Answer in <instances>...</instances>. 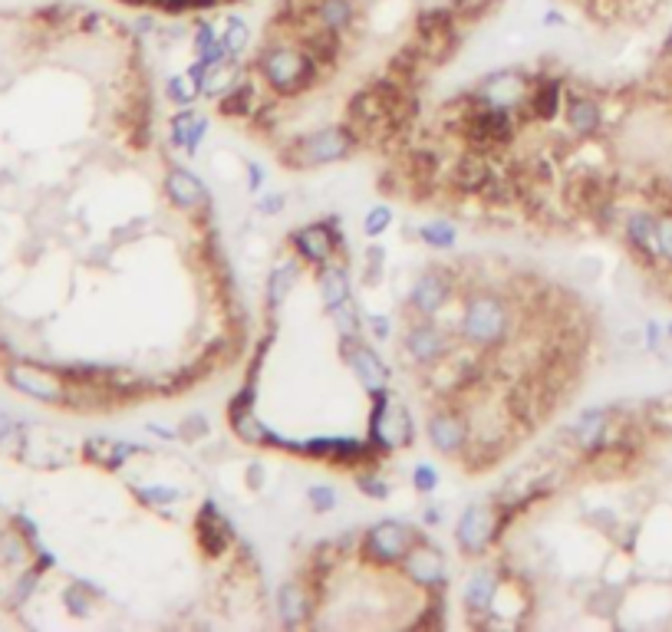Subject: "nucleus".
Returning a JSON list of instances; mask_svg holds the SVG:
<instances>
[{"label": "nucleus", "instance_id": "obj_1", "mask_svg": "<svg viewBox=\"0 0 672 632\" xmlns=\"http://www.w3.org/2000/svg\"><path fill=\"white\" fill-rule=\"evenodd\" d=\"M517 329L514 304L504 297L498 287L488 284H472L462 294V319H458V336L485 353H498L511 343Z\"/></svg>", "mask_w": 672, "mask_h": 632}, {"label": "nucleus", "instance_id": "obj_2", "mask_svg": "<svg viewBox=\"0 0 672 632\" xmlns=\"http://www.w3.org/2000/svg\"><path fill=\"white\" fill-rule=\"evenodd\" d=\"M251 70L264 79V86L277 99H294V96L314 89L320 79H327L320 63L290 37H267L264 47L254 53Z\"/></svg>", "mask_w": 672, "mask_h": 632}, {"label": "nucleus", "instance_id": "obj_3", "mask_svg": "<svg viewBox=\"0 0 672 632\" xmlns=\"http://www.w3.org/2000/svg\"><path fill=\"white\" fill-rule=\"evenodd\" d=\"M359 146V139L346 129V126H327V129H317V132H304V136H294L287 139L280 149H277V158L284 168H320V165H334V161H343L349 158Z\"/></svg>", "mask_w": 672, "mask_h": 632}, {"label": "nucleus", "instance_id": "obj_4", "mask_svg": "<svg viewBox=\"0 0 672 632\" xmlns=\"http://www.w3.org/2000/svg\"><path fill=\"white\" fill-rule=\"evenodd\" d=\"M462 20L452 13L448 3H428L419 7L416 20H413V33H409V43L425 57V63L435 70L442 67L445 60L455 57V50L462 47Z\"/></svg>", "mask_w": 672, "mask_h": 632}, {"label": "nucleus", "instance_id": "obj_5", "mask_svg": "<svg viewBox=\"0 0 672 632\" xmlns=\"http://www.w3.org/2000/svg\"><path fill=\"white\" fill-rule=\"evenodd\" d=\"M413 438H416V425H413L409 408L399 398H393L389 386L373 389L369 393V442L383 455H393V452L409 448Z\"/></svg>", "mask_w": 672, "mask_h": 632}, {"label": "nucleus", "instance_id": "obj_6", "mask_svg": "<svg viewBox=\"0 0 672 632\" xmlns=\"http://www.w3.org/2000/svg\"><path fill=\"white\" fill-rule=\"evenodd\" d=\"M425 438L438 455L462 462L472 445V408L455 398H438L425 418Z\"/></svg>", "mask_w": 672, "mask_h": 632}, {"label": "nucleus", "instance_id": "obj_7", "mask_svg": "<svg viewBox=\"0 0 672 632\" xmlns=\"http://www.w3.org/2000/svg\"><path fill=\"white\" fill-rule=\"evenodd\" d=\"M422 541L419 527L406 521H379L363 531L359 537V560L373 570H399L406 553Z\"/></svg>", "mask_w": 672, "mask_h": 632}, {"label": "nucleus", "instance_id": "obj_8", "mask_svg": "<svg viewBox=\"0 0 672 632\" xmlns=\"http://www.w3.org/2000/svg\"><path fill=\"white\" fill-rule=\"evenodd\" d=\"M571 77L554 67V60H541L531 70V92L524 106V126H551L564 116Z\"/></svg>", "mask_w": 672, "mask_h": 632}, {"label": "nucleus", "instance_id": "obj_9", "mask_svg": "<svg viewBox=\"0 0 672 632\" xmlns=\"http://www.w3.org/2000/svg\"><path fill=\"white\" fill-rule=\"evenodd\" d=\"M455 290H465L462 270L452 267V264H428L416 277V284H413V290L406 297V310H409V316L438 319V314L455 297Z\"/></svg>", "mask_w": 672, "mask_h": 632}, {"label": "nucleus", "instance_id": "obj_10", "mask_svg": "<svg viewBox=\"0 0 672 632\" xmlns=\"http://www.w3.org/2000/svg\"><path fill=\"white\" fill-rule=\"evenodd\" d=\"M294 254L310 264V267H324V264H346V235H343V218L330 215L324 221L304 225L290 235Z\"/></svg>", "mask_w": 672, "mask_h": 632}, {"label": "nucleus", "instance_id": "obj_11", "mask_svg": "<svg viewBox=\"0 0 672 632\" xmlns=\"http://www.w3.org/2000/svg\"><path fill=\"white\" fill-rule=\"evenodd\" d=\"M455 349V333L448 326H442L438 319H425V316H409L406 329H403V356L416 366V369H432L438 366L445 356H452Z\"/></svg>", "mask_w": 672, "mask_h": 632}, {"label": "nucleus", "instance_id": "obj_12", "mask_svg": "<svg viewBox=\"0 0 672 632\" xmlns=\"http://www.w3.org/2000/svg\"><path fill=\"white\" fill-rule=\"evenodd\" d=\"M620 231H623V244H626L630 257H633L643 270H650V274H660V270H663V254H660V211H656V208L636 205V208L623 211Z\"/></svg>", "mask_w": 672, "mask_h": 632}, {"label": "nucleus", "instance_id": "obj_13", "mask_svg": "<svg viewBox=\"0 0 672 632\" xmlns=\"http://www.w3.org/2000/svg\"><path fill=\"white\" fill-rule=\"evenodd\" d=\"M502 541V531H498V501H478V504H468L455 524V544L462 556L468 560H482L495 551V544Z\"/></svg>", "mask_w": 672, "mask_h": 632}, {"label": "nucleus", "instance_id": "obj_14", "mask_svg": "<svg viewBox=\"0 0 672 632\" xmlns=\"http://www.w3.org/2000/svg\"><path fill=\"white\" fill-rule=\"evenodd\" d=\"M478 99L498 106V109H507L517 116L521 129H524V106H527V92H531V70L524 67H502L488 77H482V82L472 89Z\"/></svg>", "mask_w": 672, "mask_h": 632}, {"label": "nucleus", "instance_id": "obj_15", "mask_svg": "<svg viewBox=\"0 0 672 632\" xmlns=\"http://www.w3.org/2000/svg\"><path fill=\"white\" fill-rule=\"evenodd\" d=\"M339 359L353 369V376L359 379V386L366 393L389 386L393 369L383 363V356L363 339V333H339Z\"/></svg>", "mask_w": 672, "mask_h": 632}, {"label": "nucleus", "instance_id": "obj_16", "mask_svg": "<svg viewBox=\"0 0 672 632\" xmlns=\"http://www.w3.org/2000/svg\"><path fill=\"white\" fill-rule=\"evenodd\" d=\"M195 544L208 560H221L225 553L238 547V534L215 501H205L198 517H195Z\"/></svg>", "mask_w": 672, "mask_h": 632}, {"label": "nucleus", "instance_id": "obj_17", "mask_svg": "<svg viewBox=\"0 0 672 632\" xmlns=\"http://www.w3.org/2000/svg\"><path fill=\"white\" fill-rule=\"evenodd\" d=\"M564 122L567 129L574 132L577 142L584 139H596L603 136V126H606V109L603 102L590 92V89H577L567 82V99H564Z\"/></svg>", "mask_w": 672, "mask_h": 632}, {"label": "nucleus", "instance_id": "obj_18", "mask_svg": "<svg viewBox=\"0 0 672 632\" xmlns=\"http://www.w3.org/2000/svg\"><path fill=\"white\" fill-rule=\"evenodd\" d=\"M7 379L13 389H20L23 395L43 398V402H70V389L60 369H43V366H10Z\"/></svg>", "mask_w": 672, "mask_h": 632}, {"label": "nucleus", "instance_id": "obj_19", "mask_svg": "<svg viewBox=\"0 0 672 632\" xmlns=\"http://www.w3.org/2000/svg\"><path fill=\"white\" fill-rule=\"evenodd\" d=\"M399 573L406 580H413L422 590H445L448 586V566H445V556L438 547H432L425 537L413 551L406 553V560L399 563Z\"/></svg>", "mask_w": 672, "mask_h": 632}, {"label": "nucleus", "instance_id": "obj_20", "mask_svg": "<svg viewBox=\"0 0 672 632\" xmlns=\"http://www.w3.org/2000/svg\"><path fill=\"white\" fill-rule=\"evenodd\" d=\"M317 603H320V596H317L300 576L280 583V590H277V616H280V623H284L287 630L307 626V623L314 620Z\"/></svg>", "mask_w": 672, "mask_h": 632}, {"label": "nucleus", "instance_id": "obj_21", "mask_svg": "<svg viewBox=\"0 0 672 632\" xmlns=\"http://www.w3.org/2000/svg\"><path fill=\"white\" fill-rule=\"evenodd\" d=\"M504 570L502 566H478L468 580H465V593H462V603L468 610V620L478 616V623H488L492 620V603H495V593L502 586Z\"/></svg>", "mask_w": 672, "mask_h": 632}, {"label": "nucleus", "instance_id": "obj_22", "mask_svg": "<svg viewBox=\"0 0 672 632\" xmlns=\"http://www.w3.org/2000/svg\"><path fill=\"white\" fill-rule=\"evenodd\" d=\"M166 195L168 201H171L175 208H181V211H195V208L211 205V195H208V188L201 185V178H195V175H191L188 168H181V165H175L166 175Z\"/></svg>", "mask_w": 672, "mask_h": 632}, {"label": "nucleus", "instance_id": "obj_23", "mask_svg": "<svg viewBox=\"0 0 672 632\" xmlns=\"http://www.w3.org/2000/svg\"><path fill=\"white\" fill-rule=\"evenodd\" d=\"M356 20H359L356 0H317L314 17H310V23H317L330 33H339V37H349L356 30Z\"/></svg>", "mask_w": 672, "mask_h": 632}, {"label": "nucleus", "instance_id": "obj_24", "mask_svg": "<svg viewBox=\"0 0 672 632\" xmlns=\"http://www.w3.org/2000/svg\"><path fill=\"white\" fill-rule=\"evenodd\" d=\"M168 132H171L168 139H171V146H175V149H181V152L195 156V152H198V146H201V139H205V132H208V119H205L201 112H195L191 106H185L181 112H175V116H171Z\"/></svg>", "mask_w": 672, "mask_h": 632}, {"label": "nucleus", "instance_id": "obj_25", "mask_svg": "<svg viewBox=\"0 0 672 632\" xmlns=\"http://www.w3.org/2000/svg\"><path fill=\"white\" fill-rule=\"evenodd\" d=\"M314 274H317L320 304H324V310H327V314H334L339 304H346V300L353 297L346 264H324V267H314Z\"/></svg>", "mask_w": 672, "mask_h": 632}, {"label": "nucleus", "instance_id": "obj_26", "mask_svg": "<svg viewBox=\"0 0 672 632\" xmlns=\"http://www.w3.org/2000/svg\"><path fill=\"white\" fill-rule=\"evenodd\" d=\"M132 455H139V445H126L116 438H89L83 445V458L96 468L116 472L119 465H126Z\"/></svg>", "mask_w": 672, "mask_h": 632}, {"label": "nucleus", "instance_id": "obj_27", "mask_svg": "<svg viewBox=\"0 0 672 632\" xmlns=\"http://www.w3.org/2000/svg\"><path fill=\"white\" fill-rule=\"evenodd\" d=\"M300 267H304V260H300V257H290V260H284V264H277V267L270 270V280H267V310H270V316L277 314L280 304L287 300L290 287H294L297 277H300Z\"/></svg>", "mask_w": 672, "mask_h": 632}, {"label": "nucleus", "instance_id": "obj_28", "mask_svg": "<svg viewBox=\"0 0 672 632\" xmlns=\"http://www.w3.org/2000/svg\"><path fill=\"white\" fill-rule=\"evenodd\" d=\"M640 422L650 435H672V395L650 398L640 405Z\"/></svg>", "mask_w": 672, "mask_h": 632}, {"label": "nucleus", "instance_id": "obj_29", "mask_svg": "<svg viewBox=\"0 0 672 632\" xmlns=\"http://www.w3.org/2000/svg\"><path fill=\"white\" fill-rule=\"evenodd\" d=\"M248 70L238 63V60H225V63H218L211 73H208V79H205V86H201V92L208 96V99H221L228 89H235V82L245 77Z\"/></svg>", "mask_w": 672, "mask_h": 632}, {"label": "nucleus", "instance_id": "obj_30", "mask_svg": "<svg viewBox=\"0 0 672 632\" xmlns=\"http://www.w3.org/2000/svg\"><path fill=\"white\" fill-rule=\"evenodd\" d=\"M419 240L432 250H452L458 244V228L445 218H432L419 225Z\"/></svg>", "mask_w": 672, "mask_h": 632}, {"label": "nucleus", "instance_id": "obj_31", "mask_svg": "<svg viewBox=\"0 0 672 632\" xmlns=\"http://www.w3.org/2000/svg\"><path fill=\"white\" fill-rule=\"evenodd\" d=\"M221 43H225L228 57L238 60V57L248 50V43H251V27H248V20H245V17H228V20H225V30H221Z\"/></svg>", "mask_w": 672, "mask_h": 632}, {"label": "nucleus", "instance_id": "obj_32", "mask_svg": "<svg viewBox=\"0 0 672 632\" xmlns=\"http://www.w3.org/2000/svg\"><path fill=\"white\" fill-rule=\"evenodd\" d=\"M166 96L178 106V109H185V106H195V99L205 96V92H201V82L191 77V73H181V77L168 79Z\"/></svg>", "mask_w": 672, "mask_h": 632}, {"label": "nucleus", "instance_id": "obj_33", "mask_svg": "<svg viewBox=\"0 0 672 632\" xmlns=\"http://www.w3.org/2000/svg\"><path fill=\"white\" fill-rule=\"evenodd\" d=\"M136 497L149 507H166V504H178L181 501V491L171 487V484H142L136 487Z\"/></svg>", "mask_w": 672, "mask_h": 632}, {"label": "nucleus", "instance_id": "obj_34", "mask_svg": "<svg viewBox=\"0 0 672 632\" xmlns=\"http://www.w3.org/2000/svg\"><path fill=\"white\" fill-rule=\"evenodd\" d=\"M356 487L366 494V497H373V501H386L389 494H393V484L383 477V474L376 472V468H366V472H356Z\"/></svg>", "mask_w": 672, "mask_h": 632}, {"label": "nucleus", "instance_id": "obj_35", "mask_svg": "<svg viewBox=\"0 0 672 632\" xmlns=\"http://www.w3.org/2000/svg\"><path fill=\"white\" fill-rule=\"evenodd\" d=\"M389 228H393V208H389V205H376V208L366 211V218H363V235L379 237L386 235Z\"/></svg>", "mask_w": 672, "mask_h": 632}, {"label": "nucleus", "instance_id": "obj_36", "mask_svg": "<svg viewBox=\"0 0 672 632\" xmlns=\"http://www.w3.org/2000/svg\"><path fill=\"white\" fill-rule=\"evenodd\" d=\"M307 497H310V507L317 514H330L339 507V494H336L334 484H310L307 487Z\"/></svg>", "mask_w": 672, "mask_h": 632}, {"label": "nucleus", "instance_id": "obj_37", "mask_svg": "<svg viewBox=\"0 0 672 632\" xmlns=\"http://www.w3.org/2000/svg\"><path fill=\"white\" fill-rule=\"evenodd\" d=\"M191 43H195V57H205L208 50H215V47L221 43V33H218V27H215V23H198V27H195Z\"/></svg>", "mask_w": 672, "mask_h": 632}, {"label": "nucleus", "instance_id": "obj_38", "mask_svg": "<svg viewBox=\"0 0 672 632\" xmlns=\"http://www.w3.org/2000/svg\"><path fill=\"white\" fill-rule=\"evenodd\" d=\"M643 343H646L650 353H660V349L670 343L666 323H660V319H646V326H643Z\"/></svg>", "mask_w": 672, "mask_h": 632}, {"label": "nucleus", "instance_id": "obj_39", "mask_svg": "<svg viewBox=\"0 0 672 632\" xmlns=\"http://www.w3.org/2000/svg\"><path fill=\"white\" fill-rule=\"evenodd\" d=\"M660 254L663 270H672V211H660Z\"/></svg>", "mask_w": 672, "mask_h": 632}, {"label": "nucleus", "instance_id": "obj_40", "mask_svg": "<svg viewBox=\"0 0 672 632\" xmlns=\"http://www.w3.org/2000/svg\"><path fill=\"white\" fill-rule=\"evenodd\" d=\"M208 435V418L205 415H191V418H185L181 425H178V438L181 442H198V438H205Z\"/></svg>", "mask_w": 672, "mask_h": 632}, {"label": "nucleus", "instance_id": "obj_41", "mask_svg": "<svg viewBox=\"0 0 672 632\" xmlns=\"http://www.w3.org/2000/svg\"><path fill=\"white\" fill-rule=\"evenodd\" d=\"M413 484H416V491H419V494H432V491L438 487V472H435V465H428V462L416 465V472H413Z\"/></svg>", "mask_w": 672, "mask_h": 632}, {"label": "nucleus", "instance_id": "obj_42", "mask_svg": "<svg viewBox=\"0 0 672 632\" xmlns=\"http://www.w3.org/2000/svg\"><path fill=\"white\" fill-rule=\"evenodd\" d=\"M284 205H287V195H280V191H270V195L260 191V198H257V211L260 215H280Z\"/></svg>", "mask_w": 672, "mask_h": 632}, {"label": "nucleus", "instance_id": "obj_43", "mask_svg": "<svg viewBox=\"0 0 672 632\" xmlns=\"http://www.w3.org/2000/svg\"><path fill=\"white\" fill-rule=\"evenodd\" d=\"M366 326L373 329V336H376L379 343H386V339L393 336V323H389V316L386 314H369L366 316Z\"/></svg>", "mask_w": 672, "mask_h": 632}, {"label": "nucleus", "instance_id": "obj_44", "mask_svg": "<svg viewBox=\"0 0 672 632\" xmlns=\"http://www.w3.org/2000/svg\"><path fill=\"white\" fill-rule=\"evenodd\" d=\"M245 168H248V188H251L254 195H257V191H264V178H267V175H264V168H260L257 161H248Z\"/></svg>", "mask_w": 672, "mask_h": 632}, {"label": "nucleus", "instance_id": "obj_45", "mask_svg": "<svg viewBox=\"0 0 672 632\" xmlns=\"http://www.w3.org/2000/svg\"><path fill=\"white\" fill-rule=\"evenodd\" d=\"M544 23H547V27H551V23H554V27H567V17H564L561 10H547V13H544Z\"/></svg>", "mask_w": 672, "mask_h": 632}, {"label": "nucleus", "instance_id": "obj_46", "mask_svg": "<svg viewBox=\"0 0 672 632\" xmlns=\"http://www.w3.org/2000/svg\"><path fill=\"white\" fill-rule=\"evenodd\" d=\"M660 53H663V60H666V63H672V23H670V30H666V40H663V50H660Z\"/></svg>", "mask_w": 672, "mask_h": 632}, {"label": "nucleus", "instance_id": "obj_47", "mask_svg": "<svg viewBox=\"0 0 672 632\" xmlns=\"http://www.w3.org/2000/svg\"><path fill=\"white\" fill-rule=\"evenodd\" d=\"M248 484H251V487L264 484V472H260L257 465H251V468H248Z\"/></svg>", "mask_w": 672, "mask_h": 632}, {"label": "nucleus", "instance_id": "obj_48", "mask_svg": "<svg viewBox=\"0 0 672 632\" xmlns=\"http://www.w3.org/2000/svg\"><path fill=\"white\" fill-rule=\"evenodd\" d=\"M149 3H156V0H149Z\"/></svg>", "mask_w": 672, "mask_h": 632}]
</instances>
